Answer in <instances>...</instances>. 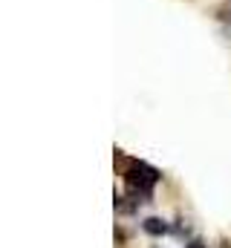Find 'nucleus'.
Segmentation results:
<instances>
[{
	"mask_svg": "<svg viewBox=\"0 0 231 248\" xmlns=\"http://www.w3.org/2000/svg\"><path fill=\"white\" fill-rule=\"evenodd\" d=\"M124 182L130 185V190H136L139 196H150V187L159 182V170L142 165V162H133L127 170H124Z\"/></svg>",
	"mask_w": 231,
	"mask_h": 248,
	"instance_id": "obj_1",
	"label": "nucleus"
},
{
	"mask_svg": "<svg viewBox=\"0 0 231 248\" xmlns=\"http://www.w3.org/2000/svg\"><path fill=\"white\" fill-rule=\"evenodd\" d=\"M142 228H145L150 237H162V234H168V222L159 219V217H148V219L142 222Z\"/></svg>",
	"mask_w": 231,
	"mask_h": 248,
	"instance_id": "obj_2",
	"label": "nucleus"
},
{
	"mask_svg": "<svg viewBox=\"0 0 231 248\" xmlns=\"http://www.w3.org/2000/svg\"><path fill=\"white\" fill-rule=\"evenodd\" d=\"M185 248H205V246H202L199 240H194V243H188V246H185Z\"/></svg>",
	"mask_w": 231,
	"mask_h": 248,
	"instance_id": "obj_3",
	"label": "nucleus"
}]
</instances>
